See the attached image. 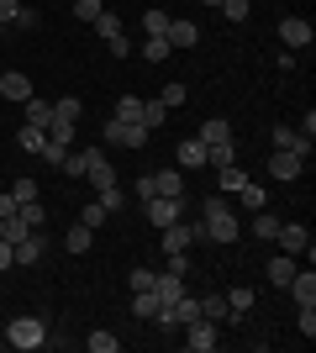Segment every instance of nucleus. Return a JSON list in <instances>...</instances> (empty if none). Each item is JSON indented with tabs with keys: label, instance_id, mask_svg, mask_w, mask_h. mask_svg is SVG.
<instances>
[{
	"label": "nucleus",
	"instance_id": "nucleus-1",
	"mask_svg": "<svg viewBox=\"0 0 316 353\" xmlns=\"http://www.w3.org/2000/svg\"><path fill=\"white\" fill-rule=\"evenodd\" d=\"M200 221H206V237H211V243H238V237H242L238 211L227 206L222 195H211L206 206H200Z\"/></svg>",
	"mask_w": 316,
	"mask_h": 353
},
{
	"label": "nucleus",
	"instance_id": "nucleus-2",
	"mask_svg": "<svg viewBox=\"0 0 316 353\" xmlns=\"http://www.w3.org/2000/svg\"><path fill=\"white\" fill-rule=\"evenodd\" d=\"M6 343H11V348H21V353L43 348V343H48V327H43V316H16V322L6 327Z\"/></svg>",
	"mask_w": 316,
	"mask_h": 353
},
{
	"label": "nucleus",
	"instance_id": "nucleus-3",
	"mask_svg": "<svg viewBox=\"0 0 316 353\" xmlns=\"http://www.w3.org/2000/svg\"><path fill=\"white\" fill-rule=\"evenodd\" d=\"M148 127H143V121H121V117H111V121H105V143H111V148H132V153H137V148H148Z\"/></svg>",
	"mask_w": 316,
	"mask_h": 353
},
{
	"label": "nucleus",
	"instance_id": "nucleus-4",
	"mask_svg": "<svg viewBox=\"0 0 316 353\" xmlns=\"http://www.w3.org/2000/svg\"><path fill=\"white\" fill-rule=\"evenodd\" d=\"M185 348H196V353H211V348H222V322H211V316H196V322H185Z\"/></svg>",
	"mask_w": 316,
	"mask_h": 353
},
{
	"label": "nucleus",
	"instance_id": "nucleus-5",
	"mask_svg": "<svg viewBox=\"0 0 316 353\" xmlns=\"http://www.w3.org/2000/svg\"><path fill=\"white\" fill-rule=\"evenodd\" d=\"M180 211H185V201H174V195H148V201H143V216H148L153 227H174Z\"/></svg>",
	"mask_w": 316,
	"mask_h": 353
},
{
	"label": "nucleus",
	"instance_id": "nucleus-6",
	"mask_svg": "<svg viewBox=\"0 0 316 353\" xmlns=\"http://www.w3.org/2000/svg\"><path fill=\"white\" fill-rule=\"evenodd\" d=\"M280 43H285L290 53H301V48H311V43H316L311 21H306V16H285V21H280Z\"/></svg>",
	"mask_w": 316,
	"mask_h": 353
},
{
	"label": "nucleus",
	"instance_id": "nucleus-7",
	"mask_svg": "<svg viewBox=\"0 0 316 353\" xmlns=\"http://www.w3.org/2000/svg\"><path fill=\"white\" fill-rule=\"evenodd\" d=\"M85 179H90L95 190L116 185V169H111V159H105V153H95V148H85Z\"/></svg>",
	"mask_w": 316,
	"mask_h": 353
},
{
	"label": "nucleus",
	"instance_id": "nucleus-8",
	"mask_svg": "<svg viewBox=\"0 0 316 353\" xmlns=\"http://www.w3.org/2000/svg\"><path fill=\"white\" fill-rule=\"evenodd\" d=\"M164 43H169V48H196V43H200V27L190 21V16H169Z\"/></svg>",
	"mask_w": 316,
	"mask_h": 353
},
{
	"label": "nucleus",
	"instance_id": "nucleus-9",
	"mask_svg": "<svg viewBox=\"0 0 316 353\" xmlns=\"http://www.w3.org/2000/svg\"><path fill=\"white\" fill-rule=\"evenodd\" d=\"M274 179H301V169H306V159L301 153H285V148H274L269 153V163H264Z\"/></svg>",
	"mask_w": 316,
	"mask_h": 353
},
{
	"label": "nucleus",
	"instance_id": "nucleus-10",
	"mask_svg": "<svg viewBox=\"0 0 316 353\" xmlns=\"http://www.w3.org/2000/svg\"><path fill=\"white\" fill-rule=\"evenodd\" d=\"M274 148H285V153H301V159H311V143H316V137H306L301 132V127H274Z\"/></svg>",
	"mask_w": 316,
	"mask_h": 353
},
{
	"label": "nucleus",
	"instance_id": "nucleus-11",
	"mask_svg": "<svg viewBox=\"0 0 316 353\" xmlns=\"http://www.w3.org/2000/svg\"><path fill=\"white\" fill-rule=\"evenodd\" d=\"M285 290L295 295V306H316V269H311V264H306V269H295Z\"/></svg>",
	"mask_w": 316,
	"mask_h": 353
},
{
	"label": "nucleus",
	"instance_id": "nucleus-12",
	"mask_svg": "<svg viewBox=\"0 0 316 353\" xmlns=\"http://www.w3.org/2000/svg\"><path fill=\"white\" fill-rule=\"evenodd\" d=\"M274 243L290 253V259H301L306 248H311V237H306V227H295V221H280V232H274Z\"/></svg>",
	"mask_w": 316,
	"mask_h": 353
},
{
	"label": "nucleus",
	"instance_id": "nucleus-13",
	"mask_svg": "<svg viewBox=\"0 0 316 353\" xmlns=\"http://www.w3.org/2000/svg\"><path fill=\"white\" fill-rule=\"evenodd\" d=\"M0 95H6V101H32V79L21 69H0Z\"/></svg>",
	"mask_w": 316,
	"mask_h": 353
},
{
	"label": "nucleus",
	"instance_id": "nucleus-14",
	"mask_svg": "<svg viewBox=\"0 0 316 353\" xmlns=\"http://www.w3.org/2000/svg\"><path fill=\"white\" fill-rule=\"evenodd\" d=\"M185 274H174V269H164V274H153V295H158V301H164V306H174V301H180L185 295Z\"/></svg>",
	"mask_w": 316,
	"mask_h": 353
},
{
	"label": "nucleus",
	"instance_id": "nucleus-15",
	"mask_svg": "<svg viewBox=\"0 0 316 353\" xmlns=\"http://www.w3.org/2000/svg\"><path fill=\"white\" fill-rule=\"evenodd\" d=\"M158 243H164V253H185V248H190V227H185V221L158 227Z\"/></svg>",
	"mask_w": 316,
	"mask_h": 353
},
{
	"label": "nucleus",
	"instance_id": "nucleus-16",
	"mask_svg": "<svg viewBox=\"0 0 316 353\" xmlns=\"http://www.w3.org/2000/svg\"><path fill=\"white\" fill-rule=\"evenodd\" d=\"M90 243H95V232L85 227V221H74V227L63 232V253H90Z\"/></svg>",
	"mask_w": 316,
	"mask_h": 353
},
{
	"label": "nucleus",
	"instance_id": "nucleus-17",
	"mask_svg": "<svg viewBox=\"0 0 316 353\" xmlns=\"http://www.w3.org/2000/svg\"><path fill=\"white\" fill-rule=\"evenodd\" d=\"M158 306H164V301H158L153 290H132V316H137V322H153Z\"/></svg>",
	"mask_w": 316,
	"mask_h": 353
},
{
	"label": "nucleus",
	"instance_id": "nucleus-18",
	"mask_svg": "<svg viewBox=\"0 0 316 353\" xmlns=\"http://www.w3.org/2000/svg\"><path fill=\"white\" fill-rule=\"evenodd\" d=\"M180 163L185 169H206V143L200 137H180Z\"/></svg>",
	"mask_w": 316,
	"mask_h": 353
},
{
	"label": "nucleus",
	"instance_id": "nucleus-19",
	"mask_svg": "<svg viewBox=\"0 0 316 353\" xmlns=\"http://www.w3.org/2000/svg\"><path fill=\"white\" fill-rule=\"evenodd\" d=\"M295 269H301V264H295L290 253H274V259H269V285H280V290H285V285H290V274H295Z\"/></svg>",
	"mask_w": 316,
	"mask_h": 353
},
{
	"label": "nucleus",
	"instance_id": "nucleus-20",
	"mask_svg": "<svg viewBox=\"0 0 316 353\" xmlns=\"http://www.w3.org/2000/svg\"><path fill=\"white\" fill-rule=\"evenodd\" d=\"M196 137H200V143H206V148H222V143H232V127H227L222 117H211V121H206V127H200Z\"/></svg>",
	"mask_w": 316,
	"mask_h": 353
},
{
	"label": "nucleus",
	"instance_id": "nucleus-21",
	"mask_svg": "<svg viewBox=\"0 0 316 353\" xmlns=\"http://www.w3.org/2000/svg\"><path fill=\"white\" fill-rule=\"evenodd\" d=\"M27 232H32V227H27V221H21V211H6V216H0V237H6L11 248H16V243H21V237H27Z\"/></svg>",
	"mask_w": 316,
	"mask_h": 353
},
{
	"label": "nucleus",
	"instance_id": "nucleus-22",
	"mask_svg": "<svg viewBox=\"0 0 316 353\" xmlns=\"http://www.w3.org/2000/svg\"><path fill=\"white\" fill-rule=\"evenodd\" d=\"M43 143H48L43 127H32V121H27V127H16V148H21V153H43Z\"/></svg>",
	"mask_w": 316,
	"mask_h": 353
},
{
	"label": "nucleus",
	"instance_id": "nucleus-23",
	"mask_svg": "<svg viewBox=\"0 0 316 353\" xmlns=\"http://www.w3.org/2000/svg\"><path fill=\"white\" fill-rule=\"evenodd\" d=\"M21 111H27V121H32V127H48V121H53V101H43V95L21 101Z\"/></svg>",
	"mask_w": 316,
	"mask_h": 353
},
{
	"label": "nucleus",
	"instance_id": "nucleus-24",
	"mask_svg": "<svg viewBox=\"0 0 316 353\" xmlns=\"http://www.w3.org/2000/svg\"><path fill=\"white\" fill-rule=\"evenodd\" d=\"M274 232H280V216H274L269 206L253 211V237H258V243H274Z\"/></svg>",
	"mask_w": 316,
	"mask_h": 353
},
{
	"label": "nucleus",
	"instance_id": "nucleus-25",
	"mask_svg": "<svg viewBox=\"0 0 316 353\" xmlns=\"http://www.w3.org/2000/svg\"><path fill=\"white\" fill-rule=\"evenodd\" d=\"M227 306H232V322H242L248 306H253V290H248V285H232V290H227Z\"/></svg>",
	"mask_w": 316,
	"mask_h": 353
},
{
	"label": "nucleus",
	"instance_id": "nucleus-26",
	"mask_svg": "<svg viewBox=\"0 0 316 353\" xmlns=\"http://www.w3.org/2000/svg\"><path fill=\"white\" fill-rule=\"evenodd\" d=\"M153 190H158V195H174V201H185V179L174 174V169H164V174H153Z\"/></svg>",
	"mask_w": 316,
	"mask_h": 353
},
{
	"label": "nucleus",
	"instance_id": "nucleus-27",
	"mask_svg": "<svg viewBox=\"0 0 316 353\" xmlns=\"http://www.w3.org/2000/svg\"><path fill=\"white\" fill-rule=\"evenodd\" d=\"M85 348H90V353H116L121 338H116V332H105V327H95L90 338H85Z\"/></svg>",
	"mask_w": 316,
	"mask_h": 353
},
{
	"label": "nucleus",
	"instance_id": "nucleus-28",
	"mask_svg": "<svg viewBox=\"0 0 316 353\" xmlns=\"http://www.w3.org/2000/svg\"><path fill=\"white\" fill-rule=\"evenodd\" d=\"M200 316H211V322H232V306H227V295H206V301H200Z\"/></svg>",
	"mask_w": 316,
	"mask_h": 353
},
{
	"label": "nucleus",
	"instance_id": "nucleus-29",
	"mask_svg": "<svg viewBox=\"0 0 316 353\" xmlns=\"http://www.w3.org/2000/svg\"><path fill=\"white\" fill-rule=\"evenodd\" d=\"M11 201H16V206L37 201V179H32V174H16V179H11Z\"/></svg>",
	"mask_w": 316,
	"mask_h": 353
},
{
	"label": "nucleus",
	"instance_id": "nucleus-30",
	"mask_svg": "<svg viewBox=\"0 0 316 353\" xmlns=\"http://www.w3.org/2000/svg\"><path fill=\"white\" fill-rule=\"evenodd\" d=\"M95 201H101L105 211H121V206H127V201H132V195L121 190V179H116V185H105V190H95Z\"/></svg>",
	"mask_w": 316,
	"mask_h": 353
},
{
	"label": "nucleus",
	"instance_id": "nucleus-31",
	"mask_svg": "<svg viewBox=\"0 0 316 353\" xmlns=\"http://www.w3.org/2000/svg\"><path fill=\"white\" fill-rule=\"evenodd\" d=\"M137 121L153 132V127H164V121H169V105L164 101H143V117H137Z\"/></svg>",
	"mask_w": 316,
	"mask_h": 353
},
{
	"label": "nucleus",
	"instance_id": "nucleus-32",
	"mask_svg": "<svg viewBox=\"0 0 316 353\" xmlns=\"http://www.w3.org/2000/svg\"><path fill=\"white\" fill-rule=\"evenodd\" d=\"M137 53H143V63H164V59H169V53H174V48H169V43H164V37H148V43L137 48Z\"/></svg>",
	"mask_w": 316,
	"mask_h": 353
},
{
	"label": "nucleus",
	"instance_id": "nucleus-33",
	"mask_svg": "<svg viewBox=\"0 0 316 353\" xmlns=\"http://www.w3.org/2000/svg\"><path fill=\"white\" fill-rule=\"evenodd\" d=\"M216 174H222V195H238L242 185H248V174H242L238 163H227V169H216Z\"/></svg>",
	"mask_w": 316,
	"mask_h": 353
},
{
	"label": "nucleus",
	"instance_id": "nucleus-34",
	"mask_svg": "<svg viewBox=\"0 0 316 353\" xmlns=\"http://www.w3.org/2000/svg\"><path fill=\"white\" fill-rule=\"evenodd\" d=\"M53 117H59V121H79V117H85V105H79L74 95H59V101H53Z\"/></svg>",
	"mask_w": 316,
	"mask_h": 353
},
{
	"label": "nucleus",
	"instance_id": "nucleus-35",
	"mask_svg": "<svg viewBox=\"0 0 316 353\" xmlns=\"http://www.w3.org/2000/svg\"><path fill=\"white\" fill-rule=\"evenodd\" d=\"M90 27L101 32L105 43H111V37H121V16H116V11H101V16H95V21H90Z\"/></svg>",
	"mask_w": 316,
	"mask_h": 353
},
{
	"label": "nucleus",
	"instance_id": "nucleus-36",
	"mask_svg": "<svg viewBox=\"0 0 316 353\" xmlns=\"http://www.w3.org/2000/svg\"><path fill=\"white\" fill-rule=\"evenodd\" d=\"M43 132H48V143H63V148H69V143H74V121H59V117H53Z\"/></svg>",
	"mask_w": 316,
	"mask_h": 353
},
{
	"label": "nucleus",
	"instance_id": "nucleus-37",
	"mask_svg": "<svg viewBox=\"0 0 316 353\" xmlns=\"http://www.w3.org/2000/svg\"><path fill=\"white\" fill-rule=\"evenodd\" d=\"M242 206H248V211H264V206H269V195H264V185H253V179H248V185H242Z\"/></svg>",
	"mask_w": 316,
	"mask_h": 353
},
{
	"label": "nucleus",
	"instance_id": "nucleus-38",
	"mask_svg": "<svg viewBox=\"0 0 316 353\" xmlns=\"http://www.w3.org/2000/svg\"><path fill=\"white\" fill-rule=\"evenodd\" d=\"M21 221H27L32 232H43V227H48V211H43V201H27V206H21Z\"/></svg>",
	"mask_w": 316,
	"mask_h": 353
},
{
	"label": "nucleus",
	"instance_id": "nucleus-39",
	"mask_svg": "<svg viewBox=\"0 0 316 353\" xmlns=\"http://www.w3.org/2000/svg\"><path fill=\"white\" fill-rule=\"evenodd\" d=\"M105 216H111V211H105L101 201H90V206L79 211V221H85V227H90V232H101V227H105Z\"/></svg>",
	"mask_w": 316,
	"mask_h": 353
},
{
	"label": "nucleus",
	"instance_id": "nucleus-40",
	"mask_svg": "<svg viewBox=\"0 0 316 353\" xmlns=\"http://www.w3.org/2000/svg\"><path fill=\"white\" fill-rule=\"evenodd\" d=\"M216 11H222L227 21H238V27H242V21H248V11H253V6H248V0H222Z\"/></svg>",
	"mask_w": 316,
	"mask_h": 353
},
{
	"label": "nucleus",
	"instance_id": "nucleus-41",
	"mask_svg": "<svg viewBox=\"0 0 316 353\" xmlns=\"http://www.w3.org/2000/svg\"><path fill=\"white\" fill-rule=\"evenodd\" d=\"M37 159H43L48 169H63V159H69V148H63V143H43V153H37Z\"/></svg>",
	"mask_w": 316,
	"mask_h": 353
},
{
	"label": "nucleus",
	"instance_id": "nucleus-42",
	"mask_svg": "<svg viewBox=\"0 0 316 353\" xmlns=\"http://www.w3.org/2000/svg\"><path fill=\"white\" fill-rule=\"evenodd\" d=\"M143 32H148V37H164L169 32V11H148L143 16Z\"/></svg>",
	"mask_w": 316,
	"mask_h": 353
},
{
	"label": "nucleus",
	"instance_id": "nucleus-43",
	"mask_svg": "<svg viewBox=\"0 0 316 353\" xmlns=\"http://www.w3.org/2000/svg\"><path fill=\"white\" fill-rule=\"evenodd\" d=\"M116 117L121 121H137V117H143V101H137V95H121V101H116Z\"/></svg>",
	"mask_w": 316,
	"mask_h": 353
},
{
	"label": "nucleus",
	"instance_id": "nucleus-44",
	"mask_svg": "<svg viewBox=\"0 0 316 353\" xmlns=\"http://www.w3.org/2000/svg\"><path fill=\"white\" fill-rule=\"evenodd\" d=\"M101 11H105V0H74V16H79V21H95Z\"/></svg>",
	"mask_w": 316,
	"mask_h": 353
},
{
	"label": "nucleus",
	"instance_id": "nucleus-45",
	"mask_svg": "<svg viewBox=\"0 0 316 353\" xmlns=\"http://www.w3.org/2000/svg\"><path fill=\"white\" fill-rule=\"evenodd\" d=\"M158 101H164L169 111H174V105H185V101H190V90H185V85H164V95H158Z\"/></svg>",
	"mask_w": 316,
	"mask_h": 353
},
{
	"label": "nucleus",
	"instance_id": "nucleus-46",
	"mask_svg": "<svg viewBox=\"0 0 316 353\" xmlns=\"http://www.w3.org/2000/svg\"><path fill=\"white\" fill-rule=\"evenodd\" d=\"M63 174H74V179H85V148H69V159H63Z\"/></svg>",
	"mask_w": 316,
	"mask_h": 353
},
{
	"label": "nucleus",
	"instance_id": "nucleus-47",
	"mask_svg": "<svg viewBox=\"0 0 316 353\" xmlns=\"http://www.w3.org/2000/svg\"><path fill=\"white\" fill-rule=\"evenodd\" d=\"M16 27H21V32H37V27H43V16L32 11V6H21V11H16Z\"/></svg>",
	"mask_w": 316,
	"mask_h": 353
},
{
	"label": "nucleus",
	"instance_id": "nucleus-48",
	"mask_svg": "<svg viewBox=\"0 0 316 353\" xmlns=\"http://www.w3.org/2000/svg\"><path fill=\"white\" fill-rule=\"evenodd\" d=\"M16 11H21V0H0V27H16Z\"/></svg>",
	"mask_w": 316,
	"mask_h": 353
},
{
	"label": "nucleus",
	"instance_id": "nucleus-49",
	"mask_svg": "<svg viewBox=\"0 0 316 353\" xmlns=\"http://www.w3.org/2000/svg\"><path fill=\"white\" fill-rule=\"evenodd\" d=\"M301 338H316V306H301Z\"/></svg>",
	"mask_w": 316,
	"mask_h": 353
},
{
	"label": "nucleus",
	"instance_id": "nucleus-50",
	"mask_svg": "<svg viewBox=\"0 0 316 353\" xmlns=\"http://www.w3.org/2000/svg\"><path fill=\"white\" fill-rule=\"evenodd\" d=\"M132 290H153V269H143V264L132 269Z\"/></svg>",
	"mask_w": 316,
	"mask_h": 353
},
{
	"label": "nucleus",
	"instance_id": "nucleus-51",
	"mask_svg": "<svg viewBox=\"0 0 316 353\" xmlns=\"http://www.w3.org/2000/svg\"><path fill=\"white\" fill-rule=\"evenodd\" d=\"M105 48H111L116 59H132V43H127V32H121V37H111V43H105Z\"/></svg>",
	"mask_w": 316,
	"mask_h": 353
},
{
	"label": "nucleus",
	"instance_id": "nucleus-52",
	"mask_svg": "<svg viewBox=\"0 0 316 353\" xmlns=\"http://www.w3.org/2000/svg\"><path fill=\"white\" fill-rule=\"evenodd\" d=\"M127 195H132V201H148V195H158V190H153V174H148V179H137V190H127Z\"/></svg>",
	"mask_w": 316,
	"mask_h": 353
},
{
	"label": "nucleus",
	"instance_id": "nucleus-53",
	"mask_svg": "<svg viewBox=\"0 0 316 353\" xmlns=\"http://www.w3.org/2000/svg\"><path fill=\"white\" fill-rule=\"evenodd\" d=\"M16 264V248H11V243H6V237H0V274H6V269H11Z\"/></svg>",
	"mask_w": 316,
	"mask_h": 353
},
{
	"label": "nucleus",
	"instance_id": "nucleus-54",
	"mask_svg": "<svg viewBox=\"0 0 316 353\" xmlns=\"http://www.w3.org/2000/svg\"><path fill=\"white\" fill-rule=\"evenodd\" d=\"M206 6H222V0H206Z\"/></svg>",
	"mask_w": 316,
	"mask_h": 353
}]
</instances>
